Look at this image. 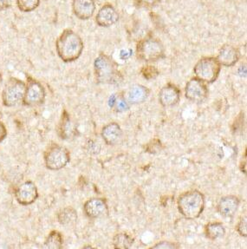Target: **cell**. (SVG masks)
Listing matches in <instances>:
<instances>
[{"label":"cell","mask_w":247,"mask_h":249,"mask_svg":"<svg viewBox=\"0 0 247 249\" xmlns=\"http://www.w3.org/2000/svg\"><path fill=\"white\" fill-rule=\"evenodd\" d=\"M82 37L71 29H65L56 41L57 56L64 63H73L79 58L84 52Z\"/></svg>","instance_id":"1"},{"label":"cell","mask_w":247,"mask_h":249,"mask_svg":"<svg viewBox=\"0 0 247 249\" xmlns=\"http://www.w3.org/2000/svg\"><path fill=\"white\" fill-rule=\"evenodd\" d=\"M94 74L100 85H118L124 80L116 61L105 53H100L94 61Z\"/></svg>","instance_id":"2"},{"label":"cell","mask_w":247,"mask_h":249,"mask_svg":"<svg viewBox=\"0 0 247 249\" xmlns=\"http://www.w3.org/2000/svg\"><path fill=\"white\" fill-rule=\"evenodd\" d=\"M179 213L188 220H194L203 213L205 196L199 190H190L181 194L177 200Z\"/></svg>","instance_id":"3"},{"label":"cell","mask_w":247,"mask_h":249,"mask_svg":"<svg viewBox=\"0 0 247 249\" xmlns=\"http://www.w3.org/2000/svg\"><path fill=\"white\" fill-rule=\"evenodd\" d=\"M136 55L145 63H155L165 56V47L157 37L148 36L137 43Z\"/></svg>","instance_id":"4"},{"label":"cell","mask_w":247,"mask_h":249,"mask_svg":"<svg viewBox=\"0 0 247 249\" xmlns=\"http://www.w3.org/2000/svg\"><path fill=\"white\" fill-rule=\"evenodd\" d=\"M221 65L214 56H203L196 63L194 73L199 80L207 85L214 83L219 78Z\"/></svg>","instance_id":"5"},{"label":"cell","mask_w":247,"mask_h":249,"mask_svg":"<svg viewBox=\"0 0 247 249\" xmlns=\"http://www.w3.org/2000/svg\"><path fill=\"white\" fill-rule=\"evenodd\" d=\"M44 165L53 171L64 169L71 161V153L64 146L52 143L44 154Z\"/></svg>","instance_id":"6"},{"label":"cell","mask_w":247,"mask_h":249,"mask_svg":"<svg viewBox=\"0 0 247 249\" xmlns=\"http://www.w3.org/2000/svg\"><path fill=\"white\" fill-rule=\"evenodd\" d=\"M25 83L16 77H11L4 85L1 98L5 107H14L19 105L24 99Z\"/></svg>","instance_id":"7"},{"label":"cell","mask_w":247,"mask_h":249,"mask_svg":"<svg viewBox=\"0 0 247 249\" xmlns=\"http://www.w3.org/2000/svg\"><path fill=\"white\" fill-rule=\"evenodd\" d=\"M25 83V92L22 104L27 107H36L44 105L46 91L39 81L27 75Z\"/></svg>","instance_id":"8"},{"label":"cell","mask_w":247,"mask_h":249,"mask_svg":"<svg viewBox=\"0 0 247 249\" xmlns=\"http://www.w3.org/2000/svg\"><path fill=\"white\" fill-rule=\"evenodd\" d=\"M185 95L188 100L195 104H202L209 95L207 84L198 79L197 77H193L188 81L185 87Z\"/></svg>","instance_id":"9"},{"label":"cell","mask_w":247,"mask_h":249,"mask_svg":"<svg viewBox=\"0 0 247 249\" xmlns=\"http://www.w3.org/2000/svg\"><path fill=\"white\" fill-rule=\"evenodd\" d=\"M14 196L20 205L29 206L37 200L38 190L33 181H26L17 188Z\"/></svg>","instance_id":"10"},{"label":"cell","mask_w":247,"mask_h":249,"mask_svg":"<svg viewBox=\"0 0 247 249\" xmlns=\"http://www.w3.org/2000/svg\"><path fill=\"white\" fill-rule=\"evenodd\" d=\"M84 213L90 219H99L108 215V206L104 198L94 197L84 203Z\"/></svg>","instance_id":"11"},{"label":"cell","mask_w":247,"mask_h":249,"mask_svg":"<svg viewBox=\"0 0 247 249\" xmlns=\"http://www.w3.org/2000/svg\"><path fill=\"white\" fill-rule=\"evenodd\" d=\"M120 14L114 5L105 4L100 8L96 15V23L100 27L108 28L119 21Z\"/></svg>","instance_id":"12"},{"label":"cell","mask_w":247,"mask_h":249,"mask_svg":"<svg viewBox=\"0 0 247 249\" xmlns=\"http://www.w3.org/2000/svg\"><path fill=\"white\" fill-rule=\"evenodd\" d=\"M72 12L80 20H88L96 10L95 0H72Z\"/></svg>","instance_id":"13"},{"label":"cell","mask_w":247,"mask_h":249,"mask_svg":"<svg viewBox=\"0 0 247 249\" xmlns=\"http://www.w3.org/2000/svg\"><path fill=\"white\" fill-rule=\"evenodd\" d=\"M77 128L73 122L68 111L64 109L62 113V117L57 126L58 137L64 141H70L75 138L77 135Z\"/></svg>","instance_id":"14"},{"label":"cell","mask_w":247,"mask_h":249,"mask_svg":"<svg viewBox=\"0 0 247 249\" xmlns=\"http://www.w3.org/2000/svg\"><path fill=\"white\" fill-rule=\"evenodd\" d=\"M180 96L179 89L174 84L168 83L159 90V103L163 107H173L179 104Z\"/></svg>","instance_id":"15"},{"label":"cell","mask_w":247,"mask_h":249,"mask_svg":"<svg viewBox=\"0 0 247 249\" xmlns=\"http://www.w3.org/2000/svg\"><path fill=\"white\" fill-rule=\"evenodd\" d=\"M240 54L239 50L231 44H224L219 49L218 56L216 58L219 64L224 67H232L239 62Z\"/></svg>","instance_id":"16"},{"label":"cell","mask_w":247,"mask_h":249,"mask_svg":"<svg viewBox=\"0 0 247 249\" xmlns=\"http://www.w3.org/2000/svg\"><path fill=\"white\" fill-rule=\"evenodd\" d=\"M239 203L240 201L238 197L235 196H227L219 200L217 210L222 216L232 217L238 211Z\"/></svg>","instance_id":"17"},{"label":"cell","mask_w":247,"mask_h":249,"mask_svg":"<svg viewBox=\"0 0 247 249\" xmlns=\"http://www.w3.org/2000/svg\"><path fill=\"white\" fill-rule=\"evenodd\" d=\"M149 94L150 90L146 86L135 85L128 89V92L125 94V97L130 105H141L148 99Z\"/></svg>","instance_id":"18"},{"label":"cell","mask_w":247,"mask_h":249,"mask_svg":"<svg viewBox=\"0 0 247 249\" xmlns=\"http://www.w3.org/2000/svg\"><path fill=\"white\" fill-rule=\"evenodd\" d=\"M101 136L107 144L114 146L122 139L123 130L117 123H110L103 128Z\"/></svg>","instance_id":"19"},{"label":"cell","mask_w":247,"mask_h":249,"mask_svg":"<svg viewBox=\"0 0 247 249\" xmlns=\"http://www.w3.org/2000/svg\"><path fill=\"white\" fill-rule=\"evenodd\" d=\"M77 212L72 207H66L61 209L57 213V221L64 227H73L77 221Z\"/></svg>","instance_id":"20"},{"label":"cell","mask_w":247,"mask_h":249,"mask_svg":"<svg viewBox=\"0 0 247 249\" xmlns=\"http://www.w3.org/2000/svg\"><path fill=\"white\" fill-rule=\"evenodd\" d=\"M226 229L221 222H210L205 227V234L210 240H217L223 237Z\"/></svg>","instance_id":"21"},{"label":"cell","mask_w":247,"mask_h":249,"mask_svg":"<svg viewBox=\"0 0 247 249\" xmlns=\"http://www.w3.org/2000/svg\"><path fill=\"white\" fill-rule=\"evenodd\" d=\"M64 245V238L59 231L52 230L45 239L43 248L46 249H62Z\"/></svg>","instance_id":"22"},{"label":"cell","mask_w":247,"mask_h":249,"mask_svg":"<svg viewBox=\"0 0 247 249\" xmlns=\"http://www.w3.org/2000/svg\"><path fill=\"white\" fill-rule=\"evenodd\" d=\"M110 107L116 112H124L128 110L130 104L128 103L125 94L123 92L117 93L110 97Z\"/></svg>","instance_id":"23"},{"label":"cell","mask_w":247,"mask_h":249,"mask_svg":"<svg viewBox=\"0 0 247 249\" xmlns=\"http://www.w3.org/2000/svg\"><path fill=\"white\" fill-rule=\"evenodd\" d=\"M134 238L128 233H118L113 238V246L116 249H128L134 244Z\"/></svg>","instance_id":"24"},{"label":"cell","mask_w":247,"mask_h":249,"mask_svg":"<svg viewBox=\"0 0 247 249\" xmlns=\"http://www.w3.org/2000/svg\"><path fill=\"white\" fill-rule=\"evenodd\" d=\"M17 6L23 12H32L40 5V0H16Z\"/></svg>","instance_id":"25"},{"label":"cell","mask_w":247,"mask_h":249,"mask_svg":"<svg viewBox=\"0 0 247 249\" xmlns=\"http://www.w3.org/2000/svg\"><path fill=\"white\" fill-rule=\"evenodd\" d=\"M141 76H143L145 79L151 80V79L156 78L157 76H159V71L155 66L147 65V66H144V67L141 68Z\"/></svg>","instance_id":"26"},{"label":"cell","mask_w":247,"mask_h":249,"mask_svg":"<svg viewBox=\"0 0 247 249\" xmlns=\"http://www.w3.org/2000/svg\"><path fill=\"white\" fill-rule=\"evenodd\" d=\"M180 246L179 243L176 242H171V241H159L156 243V245L152 247V249H179Z\"/></svg>","instance_id":"27"},{"label":"cell","mask_w":247,"mask_h":249,"mask_svg":"<svg viewBox=\"0 0 247 249\" xmlns=\"http://www.w3.org/2000/svg\"><path fill=\"white\" fill-rule=\"evenodd\" d=\"M236 229L238 233L243 236L247 237V217L243 216L239 220V223L236 226Z\"/></svg>","instance_id":"28"},{"label":"cell","mask_w":247,"mask_h":249,"mask_svg":"<svg viewBox=\"0 0 247 249\" xmlns=\"http://www.w3.org/2000/svg\"><path fill=\"white\" fill-rule=\"evenodd\" d=\"M159 0H135L137 6L144 8H153L159 3Z\"/></svg>","instance_id":"29"},{"label":"cell","mask_w":247,"mask_h":249,"mask_svg":"<svg viewBox=\"0 0 247 249\" xmlns=\"http://www.w3.org/2000/svg\"><path fill=\"white\" fill-rule=\"evenodd\" d=\"M7 134L8 132H7V129H6L5 125L2 121H0V143L6 138Z\"/></svg>","instance_id":"30"},{"label":"cell","mask_w":247,"mask_h":249,"mask_svg":"<svg viewBox=\"0 0 247 249\" xmlns=\"http://www.w3.org/2000/svg\"><path fill=\"white\" fill-rule=\"evenodd\" d=\"M88 149L92 154H99L101 150V147L99 144H97L96 142H89V145H88Z\"/></svg>","instance_id":"31"},{"label":"cell","mask_w":247,"mask_h":249,"mask_svg":"<svg viewBox=\"0 0 247 249\" xmlns=\"http://www.w3.org/2000/svg\"><path fill=\"white\" fill-rule=\"evenodd\" d=\"M12 6V0H0V11L7 10Z\"/></svg>","instance_id":"32"}]
</instances>
